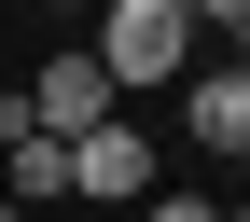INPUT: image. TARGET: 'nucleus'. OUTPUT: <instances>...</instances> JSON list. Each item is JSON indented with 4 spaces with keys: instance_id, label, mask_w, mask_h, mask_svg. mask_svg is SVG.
Segmentation results:
<instances>
[{
    "instance_id": "obj_2",
    "label": "nucleus",
    "mask_w": 250,
    "mask_h": 222,
    "mask_svg": "<svg viewBox=\"0 0 250 222\" xmlns=\"http://www.w3.org/2000/svg\"><path fill=\"white\" fill-rule=\"evenodd\" d=\"M14 98H28V125H42V139H83V125H111V70L70 42V56H42Z\"/></svg>"
},
{
    "instance_id": "obj_9",
    "label": "nucleus",
    "mask_w": 250,
    "mask_h": 222,
    "mask_svg": "<svg viewBox=\"0 0 250 222\" xmlns=\"http://www.w3.org/2000/svg\"><path fill=\"white\" fill-rule=\"evenodd\" d=\"M0 222H28V208H0Z\"/></svg>"
},
{
    "instance_id": "obj_1",
    "label": "nucleus",
    "mask_w": 250,
    "mask_h": 222,
    "mask_svg": "<svg viewBox=\"0 0 250 222\" xmlns=\"http://www.w3.org/2000/svg\"><path fill=\"white\" fill-rule=\"evenodd\" d=\"M111 70V98H139V83H181L195 70V28H181V0H98V42H83Z\"/></svg>"
},
{
    "instance_id": "obj_8",
    "label": "nucleus",
    "mask_w": 250,
    "mask_h": 222,
    "mask_svg": "<svg viewBox=\"0 0 250 222\" xmlns=\"http://www.w3.org/2000/svg\"><path fill=\"white\" fill-rule=\"evenodd\" d=\"M56 14H98V0H56Z\"/></svg>"
},
{
    "instance_id": "obj_3",
    "label": "nucleus",
    "mask_w": 250,
    "mask_h": 222,
    "mask_svg": "<svg viewBox=\"0 0 250 222\" xmlns=\"http://www.w3.org/2000/svg\"><path fill=\"white\" fill-rule=\"evenodd\" d=\"M153 195V139L139 125H83L70 139V208H139Z\"/></svg>"
},
{
    "instance_id": "obj_6",
    "label": "nucleus",
    "mask_w": 250,
    "mask_h": 222,
    "mask_svg": "<svg viewBox=\"0 0 250 222\" xmlns=\"http://www.w3.org/2000/svg\"><path fill=\"white\" fill-rule=\"evenodd\" d=\"M181 28H195V42L223 28V56H236V28H250V0H181Z\"/></svg>"
},
{
    "instance_id": "obj_5",
    "label": "nucleus",
    "mask_w": 250,
    "mask_h": 222,
    "mask_svg": "<svg viewBox=\"0 0 250 222\" xmlns=\"http://www.w3.org/2000/svg\"><path fill=\"white\" fill-rule=\"evenodd\" d=\"M0 208H70V139H42V125H28V139H0Z\"/></svg>"
},
{
    "instance_id": "obj_7",
    "label": "nucleus",
    "mask_w": 250,
    "mask_h": 222,
    "mask_svg": "<svg viewBox=\"0 0 250 222\" xmlns=\"http://www.w3.org/2000/svg\"><path fill=\"white\" fill-rule=\"evenodd\" d=\"M153 222H223V208H208V195H139Z\"/></svg>"
},
{
    "instance_id": "obj_4",
    "label": "nucleus",
    "mask_w": 250,
    "mask_h": 222,
    "mask_svg": "<svg viewBox=\"0 0 250 222\" xmlns=\"http://www.w3.org/2000/svg\"><path fill=\"white\" fill-rule=\"evenodd\" d=\"M181 139L223 153V167L250 153V70H236V56H223V70H181Z\"/></svg>"
}]
</instances>
